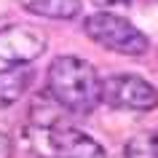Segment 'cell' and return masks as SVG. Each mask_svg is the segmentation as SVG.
Returning a JSON list of instances; mask_svg holds the SVG:
<instances>
[{
  "label": "cell",
  "mask_w": 158,
  "mask_h": 158,
  "mask_svg": "<svg viewBox=\"0 0 158 158\" xmlns=\"http://www.w3.org/2000/svg\"><path fill=\"white\" fill-rule=\"evenodd\" d=\"M83 30L97 46L113 51V54H121V56H142L150 48L148 35L139 27H134L131 22H126L123 16H115L110 11L86 16Z\"/></svg>",
  "instance_id": "3957f363"
},
{
  "label": "cell",
  "mask_w": 158,
  "mask_h": 158,
  "mask_svg": "<svg viewBox=\"0 0 158 158\" xmlns=\"http://www.w3.org/2000/svg\"><path fill=\"white\" fill-rule=\"evenodd\" d=\"M48 97L64 113L89 115L102 102V81L91 62L81 56H56L48 64Z\"/></svg>",
  "instance_id": "6da1fadb"
},
{
  "label": "cell",
  "mask_w": 158,
  "mask_h": 158,
  "mask_svg": "<svg viewBox=\"0 0 158 158\" xmlns=\"http://www.w3.org/2000/svg\"><path fill=\"white\" fill-rule=\"evenodd\" d=\"M32 83L30 64H8L0 70V110L16 105Z\"/></svg>",
  "instance_id": "8992f818"
},
{
  "label": "cell",
  "mask_w": 158,
  "mask_h": 158,
  "mask_svg": "<svg viewBox=\"0 0 158 158\" xmlns=\"http://www.w3.org/2000/svg\"><path fill=\"white\" fill-rule=\"evenodd\" d=\"M48 48V38L30 24L0 27V62L6 64H30Z\"/></svg>",
  "instance_id": "5b68a950"
},
{
  "label": "cell",
  "mask_w": 158,
  "mask_h": 158,
  "mask_svg": "<svg viewBox=\"0 0 158 158\" xmlns=\"http://www.w3.org/2000/svg\"><path fill=\"white\" fill-rule=\"evenodd\" d=\"M22 8L35 14V16H43V19H75L81 14V3L83 0H19Z\"/></svg>",
  "instance_id": "52a82bcc"
},
{
  "label": "cell",
  "mask_w": 158,
  "mask_h": 158,
  "mask_svg": "<svg viewBox=\"0 0 158 158\" xmlns=\"http://www.w3.org/2000/svg\"><path fill=\"white\" fill-rule=\"evenodd\" d=\"M30 145L40 158H107L91 134L75 126H30Z\"/></svg>",
  "instance_id": "7a4b0ae2"
},
{
  "label": "cell",
  "mask_w": 158,
  "mask_h": 158,
  "mask_svg": "<svg viewBox=\"0 0 158 158\" xmlns=\"http://www.w3.org/2000/svg\"><path fill=\"white\" fill-rule=\"evenodd\" d=\"M102 102H107L115 110H156L158 107V91L145 78L134 73L110 75L102 81Z\"/></svg>",
  "instance_id": "277c9868"
},
{
  "label": "cell",
  "mask_w": 158,
  "mask_h": 158,
  "mask_svg": "<svg viewBox=\"0 0 158 158\" xmlns=\"http://www.w3.org/2000/svg\"><path fill=\"white\" fill-rule=\"evenodd\" d=\"M94 6H102V8H115V6H129L131 0H91Z\"/></svg>",
  "instance_id": "30bf717a"
},
{
  "label": "cell",
  "mask_w": 158,
  "mask_h": 158,
  "mask_svg": "<svg viewBox=\"0 0 158 158\" xmlns=\"http://www.w3.org/2000/svg\"><path fill=\"white\" fill-rule=\"evenodd\" d=\"M126 158H158V131H142L134 134L123 145Z\"/></svg>",
  "instance_id": "ba28073f"
},
{
  "label": "cell",
  "mask_w": 158,
  "mask_h": 158,
  "mask_svg": "<svg viewBox=\"0 0 158 158\" xmlns=\"http://www.w3.org/2000/svg\"><path fill=\"white\" fill-rule=\"evenodd\" d=\"M0 158H14V142L6 131H0Z\"/></svg>",
  "instance_id": "9c48e42d"
}]
</instances>
